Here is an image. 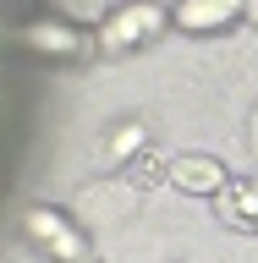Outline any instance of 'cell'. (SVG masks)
Returning a JSON list of instances; mask_svg holds the SVG:
<instances>
[{"mask_svg":"<svg viewBox=\"0 0 258 263\" xmlns=\"http://www.w3.org/2000/svg\"><path fill=\"white\" fill-rule=\"evenodd\" d=\"M22 236L44 263H94V247L82 236V225L66 209H49V203H33L22 214Z\"/></svg>","mask_w":258,"mask_h":263,"instance_id":"obj_1","label":"cell"},{"mask_svg":"<svg viewBox=\"0 0 258 263\" xmlns=\"http://www.w3.org/2000/svg\"><path fill=\"white\" fill-rule=\"evenodd\" d=\"M231 181V170L214 154H170V186L181 197H214Z\"/></svg>","mask_w":258,"mask_h":263,"instance_id":"obj_6","label":"cell"},{"mask_svg":"<svg viewBox=\"0 0 258 263\" xmlns=\"http://www.w3.org/2000/svg\"><path fill=\"white\" fill-rule=\"evenodd\" d=\"M242 22H247V0H176L170 6V28L193 33V39H226Z\"/></svg>","mask_w":258,"mask_h":263,"instance_id":"obj_4","label":"cell"},{"mask_svg":"<svg viewBox=\"0 0 258 263\" xmlns=\"http://www.w3.org/2000/svg\"><path fill=\"white\" fill-rule=\"evenodd\" d=\"M209 203H214V219H220L226 230H236V236H258V181L253 176H231Z\"/></svg>","mask_w":258,"mask_h":263,"instance_id":"obj_5","label":"cell"},{"mask_svg":"<svg viewBox=\"0 0 258 263\" xmlns=\"http://www.w3.org/2000/svg\"><path fill=\"white\" fill-rule=\"evenodd\" d=\"M121 181H127L132 192H154V186H170V159L165 154H154V148H143L137 159L121 164Z\"/></svg>","mask_w":258,"mask_h":263,"instance_id":"obj_7","label":"cell"},{"mask_svg":"<svg viewBox=\"0 0 258 263\" xmlns=\"http://www.w3.org/2000/svg\"><path fill=\"white\" fill-rule=\"evenodd\" d=\"M55 16L61 22H77V28H88V22H105L110 16V0H55Z\"/></svg>","mask_w":258,"mask_h":263,"instance_id":"obj_9","label":"cell"},{"mask_svg":"<svg viewBox=\"0 0 258 263\" xmlns=\"http://www.w3.org/2000/svg\"><path fill=\"white\" fill-rule=\"evenodd\" d=\"M165 28H170V11L160 0H127L121 11H110L94 28V44L99 55H132V49H148Z\"/></svg>","mask_w":258,"mask_h":263,"instance_id":"obj_2","label":"cell"},{"mask_svg":"<svg viewBox=\"0 0 258 263\" xmlns=\"http://www.w3.org/2000/svg\"><path fill=\"white\" fill-rule=\"evenodd\" d=\"M247 22H253V28H258V0H247Z\"/></svg>","mask_w":258,"mask_h":263,"instance_id":"obj_10","label":"cell"},{"mask_svg":"<svg viewBox=\"0 0 258 263\" xmlns=\"http://www.w3.org/2000/svg\"><path fill=\"white\" fill-rule=\"evenodd\" d=\"M143 148H148L143 121H115L110 137H105V159H110V164H127V159H137Z\"/></svg>","mask_w":258,"mask_h":263,"instance_id":"obj_8","label":"cell"},{"mask_svg":"<svg viewBox=\"0 0 258 263\" xmlns=\"http://www.w3.org/2000/svg\"><path fill=\"white\" fill-rule=\"evenodd\" d=\"M22 44H28L39 61H55V66H82V61L99 55L94 39H88L77 22H61V16H39V22H28V28H22Z\"/></svg>","mask_w":258,"mask_h":263,"instance_id":"obj_3","label":"cell"}]
</instances>
